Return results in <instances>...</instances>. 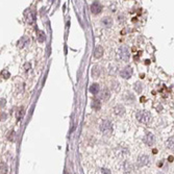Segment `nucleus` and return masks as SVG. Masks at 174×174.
Listing matches in <instances>:
<instances>
[{
  "instance_id": "393cba45",
  "label": "nucleus",
  "mask_w": 174,
  "mask_h": 174,
  "mask_svg": "<svg viewBox=\"0 0 174 174\" xmlns=\"http://www.w3.org/2000/svg\"><path fill=\"white\" fill-rule=\"evenodd\" d=\"M92 74L95 76V77H98L99 74H98V72H97V68H93V70H92Z\"/></svg>"
},
{
  "instance_id": "f8f14e48",
  "label": "nucleus",
  "mask_w": 174,
  "mask_h": 174,
  "mask_svg": "<svg viewBox=\"0 0 174 174\" xmlns=\"http://www.w3.org/2000/svg\"><path fill=\"white\" fill-rule=\"evenodd\" d=\"M102 54H103V48L101 46H97L95 50H94V56L96 58H99L102 56Z\"/></svg>"
},
{
  "instance_id": "6ab92c4d",
  "label": "nucleus",
  "mask_w": 174,
  "mask_h": 174,
  "mask_svg": "<svg viewBox=\"0 0 174 174\" xmlns=\"http://www.w3.org/2000/svg\"><path fill=\"white\" fill-rule=\"evenodd\" d=\"M142 89H143V87H142V83L141 82H137L134 85V90L137 93H141L142 92Z\"/></svg>"
},
{
  "instance_id": "9b49d317",
  "label": "nucleus",
  "mask_w": 174,
  "mask_h": 174,
  "mask_svg": "<svg viewBox=\"0 0 174 174\" xmlns=\"http://www.w3.org/2000/svg\"><path fill=\"white\" fill-rule=\"evenodd\" d=\"M145 143L149 146H151L154 143V135L152 134H147V135L145 137Z\"/></svg>"
},
{
  "instance_id": "6e6552de",
  "label": "nucleus",
  "mask_w": 174,
  "mask_h": 174,
  "mask_svg": "<svg viewBox=\"0 0 174 174\" xmlns=\"http://www.w3.org/2000/svg\"><path fill=\"white\" fill-rule=\"evenodd\" d=\"M34 18H36V15L32 10H28L26 14V21L28 24H32L33 21H34Z\"/></svg>"
},
{
  "instance_id": "c85d7f7f",
  "label": "nucleus",
  "mask_w": 174,
  "mask_h": 174,
  "mask_svg": "<svg viewBox=\"0 0 174 174\" xmlns=\"http://www.w3.org/2000/svg\"><path fill=\"white\" fill-rule=\"evenodd\" d=\"M168 161H169V162H172V161H173V156H169Z\"/></svg>"
},
{
  "instance_id": "f3484780",
  "label": "nucleus",
  "mask_w": 174,
  "mask_h": 174,
  "mask_svg": "<svg viewBox=\"0 0 174 174\" xmlns=\"http://www.w3.org/2000/svg\"><path fill=\"white\" fill-rule=\"evenodd\" d=\"M24 114H25V111H24V107H20V109L18 110V113H17V119L18 120H21L23 118L24 116Z\"/></svg>"
},
{
  "instance_id": "0eeeda50",
  "label": "nucleus",
  "mask_w": 174,
  "mask_h": 174,
  "mask_svg": "<svg viewBox=\"0 0 174 174\" xmlns=\"http://www.w3.org/2000/svg\"><path fill=\"white\" fill-rule=\"evenodd\" d=\"M101 24L104 27H106V28H110L113 25V19L111 17H104L101 21Z\"/></svg>"
},
{
  "instance_id": "1a4fd4ad",
  "label": "nucleus",
  "mask_w": 174,
  "mask_h": 174,
  "mask_svg": "<svg viewBox=\"0 0 174 174\" xmlns=\"http://www.w3.org/2000/svg\"><path fill=\"white\" fill-rule=\"evenodd\" d=\"M134 170V166H133V164L131 163H129V162H124V164H123V171L125 172V173H129V172H131Z\"/></svg>"
},
{
  "instance_id": "b1692460",
  "label": "nucleus",
  "mask_w": 174,
  "mask_h": 174,
  "mask_svg": "<svg viewBox=\"0 0 174 174\" xmlns=\"http://www.w3.org/2000/svg\"><path fill=\"white\" fill-rule=\"evenodd\" d=\"M101 174H112V173H111V170L106 169V168H102L101 169Z\"/></svg>"
},
{
  "instance_id": "5701e85b",
  "label": "nucleus",
  "mask_w": 174,
  "mask_h": 174,
  "mask_svg": "<svg viewBox=\"0 0 174 174\" xmlns=\"http://www.w3.org/2000/svg\"><path fill=\"white\" fill-rule=\"evenodd\" d=\"M1 75H2L4 78H8L10 74H9V72H8V70H3V71L1 72Z\"/></svg>"
},
{
  "instance_id": "a211bd4d",
  "label": "nucleus",
  "mask_w": 174,
  "mask_h": 174,
  "mask_svg": "<svg viewBox=\"0 0 174 174\" xmlns=\"http://www.w3.org/2000/svg\"><path fill=\"white\" fill-rule=\"evenodd\" d=\"M167 147L169 149H171L172 151H174V138H170L167 141Z\"/></svg>"
},
{
  "instance_id": "f257e3e1",
  "label": "nucleus",
  "mask_w": 174,
  "mask_h": 174,
  "mask_svg": "<svg viewBox=\"0 0 174 174\" xmlns=\"http://www.w3.org/2000/svg\"><path fill=\"white\" fill-rule=\"evenodd\" d=\"M135 118L139 122L144 123V124H149L152 120V116L151 114L147 112V111H139V112L135 114Z\"/></svg>"
},
{
  "instance_id": "bb28decb",
  "label": "nucleus",
  "mask_w": 174,
  "mask_h": 174,
  "mask_svg": "<svg viewBox=\"0 0 174 174\" xmlns=\"http://www.w3.org/2000/svg\"><path fill=\"white\" fill-rule=\"evenodd\" d=\"M5 105V99H1V107Z\"/></svg>"
},
{
  "instance_id": "cd10ccee",
  "label": "nucleus",
  "mask_w": 174,
  "mask_h": 174,
  "mask_svg": "<svg viewBox=\"0 0 174 174\" xmlns=\"http://www.w3.org/2000/svg\"><path fill=\"white\" fill-rule=\"evenodd\" d=\"M1 119H2V120H5V114H1Z\"/></svg>"
},
{
  "instance_id": "aec40b11",
  "label": "nucleus",
  "mask_w": 174,
  "mask_h": 174,
  "mask_svg": "<svg viewBox=\"0 0 174 174\" xmlns=\"http://www.w3.org/2000/svg\"><path fill=\"white\" fill-rule=\"evenodd\" d=\"M15 137H16V133L14 130H12L10 133H8V139L9 141H15Z\"/></svg>"
},
{
  "instance_id": "412c9836",
  "label": "nucleus",
  "mask_w": 174,
  "mask_h": 174,
  "mask_svg": "<svg viewBox=\"0 0 174 174\" xmlns=\"http://www.w3.org/2000/svg\"><path fill=\"white\" fill-rule=\"evenodd\" d=\"M6 173H8V166L5 165V163H1V174Z\"/></svg>"
},
{
  "instance_id": "9d476101",
  "label": "nucleus",
  "mask_w": 174,
  "mask_h": 174,
  "mask_svg": "<svg viewBox=\"0 0 174 174\" xmlns=\"http://www.w3.org/2000/svg\"><path fill=\"white\" fill-rule=\"evenodd\" d=\"M115 114L116 115H119V116H121V115H123L125 113V107L122 105V104H118V105L115 106Z\"/></svg>"
},
{
  "instance_id": "ddd939ff",
  "label": "nucleus",
  "mask_w": 174,
  "mask_h": 174,
  "mask_svg": "<svg viewBox=\"0 0 174 174\" xmlns=\"http://www.w3.org/2000/svg\"><path fill=\"white\" fill-rule=\"evenodd\" d=\"M28 42H29V40H28V38H27V37L21 38V39L19 40V42H18V47H20V48L24 47L27 43H28Z\"/></svg>"
},
{
  "instance_id": "39448f33",
  "label": "nucleus",
  "mask_w": 174,
  "mask_h": 174,
  "mask_svg": "<svg viewBox=\"0 0 174 174\" xmlns=\"http://www.w3.org/2000/svg\"><path fill=\"white\" fill-rule=\"evenodd\" d=\"M101 10H102V5H101V3L100 2L95 1V2H93L91 4V12L93 14L97 15V14H99Z\"/></svg>"
},
{
  "instance_id": "423d86ee",
  "label": "nucleus",
  "mask_w": 174,
  "mask_h": 174,
  "mask_svg": "<svg viewBox=\"0 0 174 174\" xmlns=\"http://www.w3.org/2000/svg\"><path fill=\"white\" fill-rule=\"evenodd\" d=\"M149 163V158L146 154H141L138 158V165L140 167H144Z\"/></svg>"
},
{
  "instance_id": "4468645a",
  "label": "nucleus",
  "mask_w": 174,
  "mask_h": 174,
  "mask_svg": "<svg viewBox=\"0 0 174 174\" xmlns=\"http://www.w3.org/2000/svg\"><path fill=\"white\" fill-rule=\"evenodd\" d=\"M90 92H91L92 94H97L99 92V86L97 85V83L92 85L91 87H90Z\"/></svg>"
},
{
  "instance_id": "4be33fe9",
  "label": "nucleus",
  "mask_w": 174,
  "mask_h": 174,
  "mask_svg": "<svg viewBox=\"0 0 174 174\" xmlns=\"http://www.w3.org/2000/svg\"><path fill=\"white\" fill-rule=\"evenodd\" d=\"M92 106H93L95 110H99V109H100V102H99V100H94L93 103H92Z\"/></svg>"
},
{
  "instance_id": "20e7f679",
  "label": "nucleus",
  "mask_w": 174,
  "mask_h": 174,
  "mask_svg": "<svg viewBox=\"0 0 174 174\" xmlns=\"http://www.w3.org/2000/svg\"><path fill=\"white\" fill-rule=\"evenodd\" d=\"M133 75V69L131 67H125L120 71V76L123 78H130Z\"/></svg>"
},
{
  "instance_id": "2eb2a0df",
  "label": "nucleus",
  "mask_w": 174,
  "mask_h": 174,
  "mask_svg": "<svg viewBox=\"0 0 174 174\" xmlns=\"http://www.w3.org/2000/svg\"><path fill=\"white\" fill-rule=\"evenodd\" d=\"M110 96H111V93L109 91V89H104L103 91H102V95H101L102 99L103 100H107V99L110 98Z\"/></svg>"
},
{
  "instance_id": "a878e982",
  "label": "nucleus",
  "mask_w": 174,
  "mask_h": 174,
  "mask_svg": "<svg viewBox=\"0 0 174 174\" xmlns=\"http://www.w3.org/2000/svg\"><path fill=\"white\" fill-rule=\"evenodd\" d=\"M24 68H25V71H28V70H29V68H30V64L26 63V64L24 65Z\"/></svg>"
},
{
  "instance_id": "f03ea898",
  "label": "nucleus",
  "mask_w": 174,
  "mask_h": 174,
  "mask_svg": "<svg viewBox=\"0 0 174 174\" xmlns=\"http://www.w3.org/2000/svg\"><path fill=\"white\" fill-rule=\"evenodd\" d=\"M100 130L102 131V134H104L105 135H109L112 134L113 131V126L112 123H111L110 120H103L101 123H100Z\"/></svg>"
},
{
  "instance_id": "dca6fc26",
  "label": "nucleus",
  "mask_w": 174,
  "mask_h": 174,
  "mask_svg": "<svg viewBox=\"0 0 174 174\" xmlns=\"http://www.w3.org/2000/svg\"><path fill=\"white\" fill-rule=\"evenodd\" d=\"M38 40H39V42H41V43L46 40V37H45L44 31H42V30L38 31Z\"/></svg>"
},
{
  "instance_id": "7ed1b4c3",
  "label": "nucleus",
  "mask_w": 174,
  "mask_h": 174,
  "mask_svg": "<svg viewBox=\"0 0 174 174\" xmlns=\"http://www.w3.org/2000/svg\"><path fill=\"white\" fill-rule=\"evenodd\" d=\"M118 55L123 62H127L129 60V51H128L126 46H121L118 50Z\"/></svg>"
}]
</instances>
